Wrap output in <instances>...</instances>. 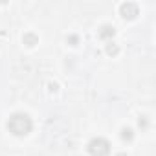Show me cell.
<instances>
[{
    "mask_svg": "<svg viewBox=\"0 0 156 156\" xmlns=\"http://www.w3.org/2000/svg\"><path fill=\"white\" fill-rule=\"evenodd\" d=\"M31 127H33L31 118H30L28 114H24V112L13 114V116L9 118V121H8V129H9V132H13L15 136H26V134H30V132H31Z\"/></svg>",
    "mask_w": 156,
    "mask_h": 156,
    "instance_id": "6da1fadb",
    "label": "cell"
},
{
    "mask_svg": "<svg viewBox=\"0 0 156 156\" xmlns=\"http://www.w3.org/2000/svg\"><path fill=\"white\" fill-rule=\"evenodd\" d=\"M90 156H108L110 154V143L105 138H94L88 143Z\"/></svg>",
    "mask_w": 156,
    "mask_h": 156,
    "instance_id": "7a4b0ae2",
    "label": "cell"
},
{
    "mask_svg": "<svg viewBox=\"0 0 156 156\" xmlns=\"http://www.w3.org/2000/svg\"><path fill=\"white\" fill-rule=\"evenodd\" d=\"M119 13H121V17L125 20H132L138 15V4H134V2H123L119 6Z\"/></svg>",
    "mask_w": 156,
    "mask_h": 156,
    "instance_id": "3957f363",
    "label": "cell"
},
{
    "mask_svg": "<svg viewBox=\"0 0 156 156\" xmlns=\"http://www.w3.org/2000/svg\"><path fill=\"white\" fill-rule=\"evenodd\" d=\"M114 35H116L114 26L105 24V26H101V28H99V39H103V41H110V39H114Z\"/></svg>",
    "mask_w": 156,
    "mask_h": 156,
    "instance_id": "277c9868",
    "label": "cell"
},
{
    "mask_svg": "<svg viewBox=\"0 0 156 156\" xmlns=\"http://www.w3.org/2000/svg\"><path fill=\"white\" fill-rule=\"evenodd\" d=\"M22 42L26 44V46H35L37 42H39V37L35 35V33H31V31H28V33H24V37H22Z\"/></svg>",
    "mask_w": 156,
    "mask_h": 156,
    "instance_id": "5b68a950",
    "label": "cell"
},
{
    "mask_svg": "<svg viewBox=\"0 0 156 156\" xmlns=\"http://www.w3.org/2000/svg\"><path fill=\"white\" fill-rule=\"evenodd\" d=\"M132 138H134V132H132V129H129V127L121 129V140H123V141H130Z\"/></svg>",
    "mask_w": 156,
    "mask_h": 156,
    "instance_id": "8992f818",
    "label": "cell"
},
{
    "mask_svg": "<svg viewBox=\"0 0 156 156\" xmlns=\"http://www.w3.org/2000/svg\"><path fill=\"white\" fill-rule=\"evenodd\" d=\"M105 50H107V53H108V55H116V53L119 51V48H118V44H114V42H108Z\"/></svg>",
    "mask_w": 156,
    "mask_h": 156,
    "instance_id": "52a82bcc",
    "label": "cell"
},
{
    "mask_svg": "<svg viewBox=\"0 0 156 156\" xmlns=\"http://www.w3.org/2000/svg\"><path fill=\"white\" fill-rule=\"evenodd\" d=\"M48 90H50V92H57V90H59L57 83H48Z\"/></svg>",
    "mask_w": 156,
    "mask_h": 156,
    "instance_id": "ba28073f",
    "label": "cell"
},
{
    "mask_svg": "<svg viewBox=\"0 0 156 156\" xmlns=\"http://www.w3.org/2000/svg\"><path fill=\"white\" fill-rule=\"evenodd\" d=\"M68 42L75 44V42H77V37H75V35H70V37H68Z\"/></svg>",
    "mask_w": 156,
    "mask_h": 156,
    "instance_id": "9c48e42d",
    "label": "cell"
},
{
    "mask_svg": "<svg viewBox=\"0 0 156 156\" xmlns=\"http://www.w3.org/2000/svg\"><path fill=\"white\" fill-rule=\"evenodd\" d=\"M116 156H127V154H125V152H118Z\"/></svg>",
    "mask_w": 156,
    "mask_h": 156,
    "instance_id": "30bf717a",
    "label": "cell"
}]
</instances>
